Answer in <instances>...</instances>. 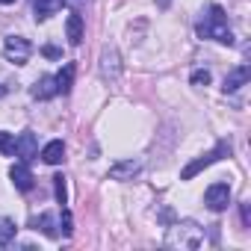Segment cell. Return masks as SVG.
Here are the masks:
<instances>
[{
  "label": "cell",
  "instance_id": "obj_1",
  "mask_svg": "<svg viewBox=\"0 0 251 251\" xmlns=\"http://www.w3.org/2000/svg\"><path fill=\"white\" fill-rule=\"evenodd\" d=\"M198 36L201 39H216L222 45H230L233 42V33L227 27V18H225V9L222 6H210V15L198 24Z\"/></svg>",
  "mask_w": 251,
  "mask_h": 251
},
{
  "label": "cell",
  "instance_id": "obj_2",
  "mask_svg": "<svg viewBox=\"0 0 251 251\" xmlns=\"http://www.w3.org/2000/svg\"><path fill=\"white\" fill-rule=\"evenodd\" d=\"M166 245H175V248H201L204 245V230L195 225V222H180L175 227H169V236H166Z\"/></svg>",
  "mask_w": 251,
  "mask_h": 251
},
{
  "label": "cell",
  "instance_id": "obj_3",
  "mask_svg": "<svg viewBox=\"0 0 251 251\" xmlns=\"http://www.w3.org/2000/svg\"><path fill=\"white\" fill-rule=\"evenodd\" d=\"M225 154H230V142H219V145H216V151H210V154H204L201 160H195V163H189V166H186V169L180 172V177H183V180H192V177H195V175H198L201 169H207V166H213V163H216V160H222Z\"/></svg>",
  "mask_w": 251,
  "mask_h": 251
},
{
  "label": "cell",
  "instance_id": "obj_4",
  "mask_svg": "<svg viewBox=\"0 0 251 251\" xmlns=\"http://www.w3.org/2000/svg\"><path fill=\"white\" fill-rule=\"evenodd\" d=\"M30 53H33V48H30V42L21 39V36H9V39L3 42V56H6L9 62H15V65H24V62L30 59Z\"/></svg>",
  "mask_w": 251,
  "mask_h": 251
},
{
  "label": "cell",
  "instance_id": "obj_5",
  "mask_svg": "<svg viewBox=\"0 0 251 251\" xmlns=\"http://www.w3.org/2000/svg\"><path fill=\"white\" fill-rule=\"evenodd\" d=\"M204 201H207V207H210L213 213H222V210L227 207V201H230V186H227V183H213V186L207 189Z\"/></svg>",
  "mask_w": 251,
  "mask_h": 251
},
{
  "label": "cell",
  "instance_id": "obj_6",
  "mask_svg": "<svg viewBox=\"0 0 251 251\" xmlns=\"http://www.w3.org/2000/svg\"><path fill=\"white\" fill-rule=\"evenodd\" d=\"M9 177H12L15 189H21V192H30L33 189V172L27 169V163H15L9 169Z\"/></svg>",
  "mask_w": 251,
  "mask_h": 251
},
{
  "label": "cell",
  "instance_id": "obj_7",
  "mask_svg": "<svg viewBox=\"0 0 251 251\" xmlns=\"http://www.w3.org/2000/svg\"><path fill=\"white\" fill-rule=\"evenodd\" d=\"M15 154L24 160V163H30L33 157H36V133H30V130H24L18 139H15Z\"/></svg>",
  "mask_w": 251,
  "mask_h": 251
},
{
  "label": "cell",
  "instance_id": "obj_8",
  "mask_svg": "<svg viewBox=\"0 0 251 251\" xmlns=\"http://www.w3.org/2000/svg\"><path fill=\"white\" fill-rule=\"evenodd\" d=\"M42 160H45L48 166H59V163L65 160V145H62V139L48 142V145H45V151H42Z\"/></svg>",
  "mask_w": 251,
  "mask_h": 251
},
{
  "label": "cell",
  "instance_id": "obj_9",
  "mask_svg": "<svg viewBox=\"0 0 251 251\" xmlns=\"http://www.w3.org/2000/svg\"><path fill=\"white\" fill-rule=\"evenodd\" d=\"M136 175H139V163H133V160L118 163V166L109 169V177L112 180H127V177H136Z\"/></svg>",
  "mask_w": 251,
  "mask_h": 251
},
{
  "label": "cell",
  "instance_id": "obj_10",
  "mask_svg": "<svg viewBox=\"0 0 251 251\" xmlns=\"http://www.w3.org/2000/svg\"><path fill=\"white\" fill-rule=\"evenodd\" d=\"M65 33H68V42H71V45H80V42H83V18H80L77 12H71V15H68Z\"/></svg>",
  "mask_w": 251,
  "mask_h": 251
},
{
  "label": "cell",
  "instance_id": "obj_11",
  "mask_svg": "<svg viewBox=\"0 0 251 251\" xmlns=\"http://www.w3.org/2000/svg\"><path fill=\"white\" fill-rule=\"evenodd\" d=\"M245 80H248V65H239L236 71H230V74L225 77V92H236Z\"/></svg>",
  "mask_w": 251,
  "mask_h": 251
},
{
  "label": "cell",
  "instance_id": "obj_12",
  "mask_svg": "<svg viewBox=\"0 0 251 251\" xmlns=\"http://www.w3.org/2000/svg\"><path fill=\"white\" fill-rule=\"evenodd\" d=\"M59 89H56V80L53 77H42L39 83H36V89H33V98H39V100H45V98H53Z\"/></svg>",
  "mask_w": 251,
  "mask_h": 251
},
{
  "label": "cell",
  "instance_id": "obj_13",
  "mask_svg": "<svg viewBox=\"0 0 251 251\" xmlns=\"http://www.w3.org/2000/svg\"><path fill=\"white\" fill-rule=\"evenodd\" d=\"M59 6H62V0H36V18L45 21V18H50Z\"/></svg>",
  "mask_w": 251,
  "mask_h": 251
},
{
  "label": "cell",
  "instance_id": "obj_14",
  "mask_svg": "<svg viewBox=\"0 0 251 251\" xmlns=\"http://www.w3.org/2000/svg\"><path fill=\"white\" fill-rule=\"evenodd\" d=\"M53 80H56V89H59V92H68V89H71V83H74V65L68 62V65H65Z\"/></svg>",
  "mask_w": 251,
  "mask_h": 251
},
{
  "label": "cell",
  "instance_id": "obj_15",
  "mask_svg": "<svg viewBox=\"0 0 251 251\" xmlns=\"http://www.w3.org/2000/svg\"><path fill=\"white\" fill-rule=\"evenodd\" d=\"M15 239V222L12 219H0V248H6Z\"/></svg>",
  "mask_w": 251,
  "mask_h": 251
},
{
  "label": "cell",
  "instance_id": "obj_16",
  "mask_svg": "<svg viewBox=\"0 0 251 251\" xmlns=\"http://www.w3.org/2000/svg\"><path fill=\"white\" fill-rule=\"evenodd\" d=\"M33 225H36L42 233H48V236H56V227H53V216H50V213H42V216H39Z\"/></svg>",
  "mask_w": 251,
  "mask_h": 251
},
{
  "label": "cell",
  "instance_id": "obj_17",
  "mask_svg": "<svg viewBox=\"0 0 251 251\" xmlns=\"http://www.w3.org/2000/svg\"><path fill=\"white\" fill-rule=\"evenodd\" d=\"M53 189H56V201L65 207V204H68V192H65V177H62V175L53 177Z\"/></svg>",
  "mask_w": 251,
  "mask_h": 251
},
{
  "label": "cell",
  "instance_id": "obj_18",
  "mask_svg": "<svg viewBox=\"0 0 251 251\" xmlns=\"http://www.w3.org/2000/svg\"><path fill=\"white\" fill-rule=\"evenodd\" d=\"M0 154H6V157L15 154V139L9 133H0Z\"/></svg>",
  "mask_w": 251,
  "mask_h": 251
},
{
  "label": "cell",
  "instance_id": "obj_19",
  "mask_svg": "<svg viewBox=\"0 0 251 251\" xmlns=\"http://www.w3.org/2000/svg\"><path fill=\"white\" fill-rule=\"evenodd\" d=\"M207 83H210V71H207V68H204V71H201V68L192 71V86H207Z\"/></svg>",
  "mask_w": 251,
  "mask_h": 251
},
{
  "label": "cell",
  "instance_id": "obj_20",
  "mask_svg": "<svg viewBox=\"0 0 251 251\" xmlns=\"http://www.w3.org/2000/svg\"><path fill=\"white\" fill-rule=\"evenodd\" d=\"M62 230H65V233H71V213H68L65 207H62Z\"/></svg>",
  "mask_w": 251,
  "mask_h": 251
},
{
  "label": "cell",
  "instance_id": "obj_21",
  "mask_svg": "<svg viewBox=\"0 0 251 251\" xmlns=\"http://www.w3.org/2000/svg\"><path fill=\"white\" fill-rule=\"evenodd\" d=\"M45 56H59V50H56V48H50V45H48V48H45Z\"/></svg>",
  "mask_w": 251,
  "mask_h": 251
},
{
  "label": "cell",
  "instance_id": "obj_22",
  "mask_svg": "<svg viewBox=\"0 0 251 251\" xmlns=\"http://www.w3.org/2000/svg\"><path fill=\"white\" fill-rule=\"evenodd\" d=\"M0 3H15V0H0Z\"/></svg>",
  "mask_w": 251,
  "mask_h": 251
}]
</instances>
